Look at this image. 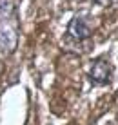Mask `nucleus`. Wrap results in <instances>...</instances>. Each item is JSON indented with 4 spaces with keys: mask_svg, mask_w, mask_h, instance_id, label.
<instances>
[{
    "mask_svg": "<svg viewBox=\"0 0 118 125\" xmlns=\"http://www.w3.org/2000/svg\"><path fill=\"white\" fill-rule=\"evenodd\" d=\"M96 4H100V6H113V4H116L118 0H94Z\"/></svg>",
    "mask_w": 118,
    "mask_h": 125,
    "instance_id": "obj_4",
    "label": "nucleus"
},
{
    "mask_svg": "<svg viewBox=\"0 0 118 125\" xmlns=\"http://www.w3.org/2000/svg\"><path fill=\"white\" fill-rule=\"evenodd\" d=\"M93 29H91V24L87 20V16L84 15H76L73 16V20L67 25V36L75 42H84L91 36Z\"/></svg>",
    "mask_w": 118,
    "mask_h": 125,
    "instance_id": "obj_3",
    "label": "nucleus"
},
{
    "mask_svg": "<svg viewBox=\"0 0 118 125\" xmlns=\"http://www.w3.org/2000/svg\"><path fill=\"white\" fill-rule=\"evenodd\" d=\"M20 24L15 0H0V54L9 56L18 47Z\"/></svg>",
    "mask_w": 118,
    "mask_h": 125,
    "instance_id": "obj_1",
    "label": "nucleus"
},
{
    "mask_svg": "<svg viewBox=\"0 0 118 125\" xmlns=\"http://www.w3.org/2000/svg\"><path fill=\"white\" fill-rule=\"evenodd\" d=\"M87 78L93 85H107L113 80V67L106 58H96L89 67Z\"/></svg>",
    "mask_w": 118,
    "mask_h": 125,
    "instance_id": "obj_2",
    "label": "nucleus"
}]
</instances>
